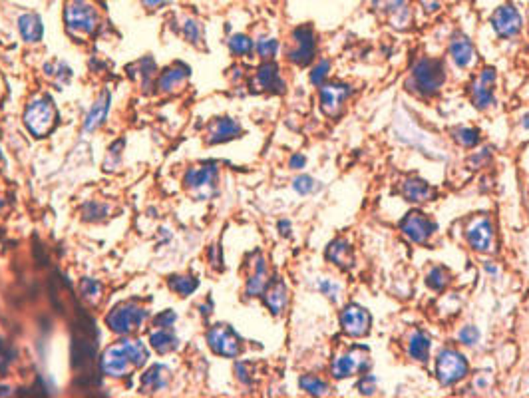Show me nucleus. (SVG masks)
<instances>
[{
	"mask_svg": "<svg viewBox=\"0 0 529 398\" xmlns=\"http://www.w3.org/2000/svg\"><path fill=\"white\" fill-rule=\"evenodd\" d=\"M72 359L76 373H80V379L92 375L95 359V322L88 315H82V319L76 324Z\"/></svg>",
	"mask_w": 529,
	"mask_h": 398,
	"instance_id": "f257e3e1",
	"label": "nucleus"
},
{
	"mask_svg": "<svg viewBox=\"0 0 529 398\" xmlns=\"http://www.w3.org/2000/svg\"><path fill=\"white\" fill-rule=\"evenodd\" d=\"M64 24L72 36H90L100 24V14L88 0H68L64 6Z\"/></svg>",
	"mask_w": 529,
	"mask_h": 398,
	"instance_id": "f03ea898",
	"label": "nucleus"
},
{
	"mask_svg": "<svg viewBox=\"0 0 529 398\" xmlns=\"http://www.w3.org/2000/svg\"><path fill=\"white\" fill-rule=\"evenodd\" d=\"M24 124L32 135L44 137L56 124V108L50 98H40L28 104L24 112Z\"/></svg>",
	"mask_w": 529,
	"mask_h": 398,
	"instance_id": "7ed1b4c3",
	"label": "nucleus"
},
{
	"mask_svg": "<svg viewBox=\"0 0 529 398\" xmlns=\"http://www.w3.org/2000/svg\"><path fill=\"white\" fill-rule=\"evenodd\" d=\"M148 319V311L135 303H120L106 317V324L115 335H130Z\"/></svg>",
	"mask_w": 529,
	"mask_h": 398,
	"instance_id": "20e7f679",
	"label": "nucleus"
},
{
	"mask_svg": "<svg viewBox=\"0 0 529 398\" xmlns=\"http://www.w3.org/2000/svg\"><path fill=\"white\" fill-rule=\"evenodd\" d=\"M444 80H446L444 66H442L438 60L422 58V60H418V64L412 68V82L416 84V88H418L420 94H436V92L442 88Z\"/></svg>",
	"mask_w": 529,
	"mask_h": 398,
	"instance_id": "39448f33",
	"label": "nucleus"
},
{
	"mask_svg": "<svg viewBox=\"0 0 529 398\" xmlns=\"http://www.w3.org/2000/svg\"><path fill=\"white\" fill-rule=\"evenodd\" d=\"M370 366V353L366 346L362 344H357L352 349H348L344 355H340L337 359L333 360V377L335 379H346V377H352V375H360V373H366Z\"/></svg>",
	"mask_w": 529,
	"mask_h": 398,
	"instance_id": "423d86ee",
	"label": "nucleus"
},
{
	"mask_svg": "<svg viewBox=\"0 0 529 398\" xmlns=\"http://www.w3.org/2000/svg\"><path fill=\"white\" fill-rule=\"evenodd\" d=\"M468 375V362L466 359L453 351V349H444L438 359H436V377L444 386H452L455 382L464 379Z\"/></svg>",
	"mask_w": 529,
	"mask_h": 398,
	"instance_id": "0eeeda50",
	"label": "nucleus"
},
{
	"mask_svg": "<svg viewBox=\"0 0 529 398\" xmlns=\"http://www.w3.org/2000/svg\"><path fill=\"white\" fill-rule=\"evenodd\" d=\"M207 344L215 355L227 359H235L241 353V341L229 324H215L213 329H209Z\"/></svg>",
	"mask_w": 529,
	"mask_h": 398,
	"instance_id": "6e6552de",
	"label": "nucleus"
},
{
	"mask_svg": "<svg viewBox=\"0 0 529 398\" xmlns=\"http://www.w3.org/2000/svg\"><path fill=\"white\" fill-rule=\"evenodd\" d=\"M317 52V40L311 26H299L293 30V46L289 48V60L297 66H306L313 62Z\"/></svg>",
	"mask_w": 529,
	"mask_h": 398,
	"instance_id": "1a4fd4ad",
	"label": "nucleus"
},
{
	"mask_svg": "<svg viewBox=\"0 0 529 398\" xmlns=\"http://www.w3.org/2000/svg\"><path fill=\"white\" fill-rule=\"evenodd\" d=\"M400 229H402V233H404L412 243L424 245L436 231V223L426 213H422V211H410V213L402 219Z\"/></svg>",
	"mask_w": 529,
	"mask_h": 398,
	"instance_id": "9d476101",
	"label": "nucleus"
},
{
	"mask_svg": "<svg viewBox=\"0 0 529 398\" xmlns=\"http://www.w3.org/2000/svg\"><path fill=\"white\" fill-rule=\"evenodd\" d=\"M132 364L133 362L130 360V357H128L126 349L122 346V342H120V344H113L110 349H106L104 355H102V359H100V368H102V373L108 375V377H113V379L126 377Z\"/></svg>",
	"mask_w": 529,
	"mask_h": 398,
	"instance_id": "9b49d317",
	"label": "nucleus"
},
{
	"mask_svg": "<svg viewBox=\"0 0 529 398\" xmlns=\"http://www.w3.org/2000/svg\"><path fill=\"white\" fill-rule=\"evenodd\" d=\"M340 324L348 337L360 339V337L368 335V331H370V315L366 309H362L359 305H348L340 315Z\"/></svg>",
	"mask_w": 529,
	"mask_h": 398,
	"instance_id": "f8f14e48",
	"label": "nucleus"
},
{
	"mask_svg": "<svg viewBox=\"0 0 529 398\" xmlns=\"http://www.w3.org/2000/svg\"><path fill=\"white\" fill-rule=\"evenodd\" d=\"M491 26L493 30L497 32V36L502 38H511L515 34H519L521 30V14L517 12L515 6L511 4H506V6H499L493 16H491Z\"/></svg>",
	"mask_w": 529,
	"mask_h": 398,
	"instance_id": "ddd939ff",
	"label": "nucleus"
},
{
	"mask_svg": "<svg viewBox=\"0 0 529 398\" xmlns=\"http://www.w3.org/2000/svg\"><path fill=\"white\" fill-rule=\"evenodd\" d=\"M348 96H350V88L346 84H322L321 110L328 118H337Z\"/></svg>",
	"mask_w": 529,
	"mask_h": 398,
	"instance_id": "4468645a",
	"label": "nucleus"
},
{
	"mask_svg": "<svg viewBox=\"0 0 529 398\" xmlns=\"http://www.w3.org/2000/svg\"><path fill=\"white\" fill-rule=\"evenodd\" d=\"M466 235H468L470 245L475 251H491V245H493V228H491V221L486 215L473 217L472 221L468 223V228H466Z\"/></svg>",
	"mask_w": 529,
	"mask_h": 398,
	"instance_id": "2eb2a0df",
	"label": "nucleus"
},
{
	"mask_svg": "<svg viewBox=\"0 0 529 398\" xmlns=\"http://www.w3.org/2000/svg\"><path fill=\"white\" fill-rule=\"evenodd\" d=\"M493 82H495V70L493 68L482 70V74L473 80L470 92H472V100L473 104H475V108L484 110L490 104H493V90H491Z\"/></svg>",
	"mask_w": 529,
	"mask_h": 398,
	"instance_id": "dca6fc26",
	"label": "nucleus"
},
{
	"mask_svg": "<svg viewBox=\"0 0 529 398\" xmlns=\"http://www.w3.org/2000/svg\"><path fill=\"white\" fill-rule=\"evenodd\" d=\"M255 88L264 92H277V94L284 92V82L279 76V66L273 62L263 64L255 74Z\"/></svg>",
	"mask_w": 529,
	"mask_h": 398,
	"instance_id": "f3484780",
	"label": "nucleus"
},
{
	"mask_svg": "<svg viewBox=\"0 0 529 398\" xmlns=\"http://www.w3.org/2000/svg\"><path fill=\"white\" fill-rule=\"evenodd\" d=\"M215 177H217V166L215 164L197 166V168H191L185 173V186L189 190L203 191L205 188H213Z\"/></svg>",
	"mask_w": 529,
	"mask_h": 398,
	"instance_id": "a211bd4d",
	"label": "nucleus"
},
{
	"mask_svg": "<svg viewBox=\"0 0 529 398\" xmlns=\"http://www.w3.org/2000/svg\"><path fill=\"white\" fill-rule=\"evenodd\" d=\"M241 133V126L233 120V118H217L211 126H209V144H223L229 140H235Z\"/></svg>",
	"mask_w": 529,
	"mask_h": 398,
	"instance_id": "6ab92c4d",
	"label": "nucleus"
},
{
	"mask_svg": "<svg viewBox=\"0 0 529 398\" xmlns=\"http://www.w3.org/2000/svg\"><path fill=\"white\" fill-rule=\"evenodd\" d=\"M402 195H404L408 201H414V203H426V201L434 199L436 191L434 188H430L424 179L408 177V179H404V184H402Z\"/></svg>",
	"mask_w": 529,
	"mask_h": 398,
	"instance_id": "aec40b11",
	"label": "nucleus"
},
{
	"mask_svg": "<svg viewBox=\"0 0 529 398\" xmlns=\"http://www.w3.org/2000/svg\"><path fill=\"white\" fill-rule=\"evenodd\" d=\"M263 299L264 305L269 307V311L273 315H281L286 307V301H289V295H286V285L283 281H273L271 287L267 285V289L263 291Z\"/></svg>",
	"mask_w": 529,
	"mask_h": 398,
	"instance_id": "412c9836",
	"label": "nucleus"
},
{
	"mask_svg": "<svg viewBox=\"0 0 529 398\" xmlns=\"http://www.w3.org/2000/svg\"><path fill=\"white\" fill-rule=\"evenodd\" d=\"M326 259L333 261L335 265L342 267V269H350L354 265V255H352V247L348 245L344 239H337L333 241L328 249H326Z\"/></svg>",
	"mask_w": 529,
	"mask_h": 398,
	"instance_id": "4be33fe9",
	"label": "nucleus"
},
{
	"mask_svg": "<svg viewBox=\"0 0 529 398\" xmlns=\"http://www.w3.org/2000/svg\"><path fill=\"white\" fill-rule=\"evenodd\" d=\"M450 56L458 68H468L473 62V44L468 36H458L450 44Z\"/></svg>",
	"mask_w": 529,
	"mask_h": 398,
	"instance_id": "5701e85b",
	"label": "nucleus"
},
{
	"mask_svg": "<svg viewBox=\"0 0 529 398\" xmlns=\"http://www.w3.org/2000/svg\"><path fill=\"white\" fill-rule=\"evenodd\" d=\"M110 102H112V98H110L108 92H104V94L95 100V104L92 106V110L88 112V115H86V124H84L86 132H92V130H95L98 126H102V124L106 122L108 112H110Z\"/></svg>",
	"mask_w": 529,
	"mask_h": 398,
	"instance_id": "b1692460",
	"label": "nucleus"
},
{
	"mask_svg": "<svg viewBox=\"0 0 529 398\" xmlns=\"http://www.w3.org/2000/svg\"><path fill=\"white\" fill-rule=\"evenodd\" d=\"M170 382V371L164 364H155L142 377V388L144 393H155L166 388Z\"/></svg>",
	"mask_w": 529,
	"mask_h": 398,
	"instance_id": "393cba45",
	"label": "nucleus"
},
{
	"mask_svg": "<svg viewBox=\"0 0 529 398\" xmlns=\"http://www.w3.org/2000/svg\"><path fill=\"white\" fill-rule=\"evenodd\" d=\"M19 30L20 34H22V38L26 40V42H40L42 34H44L42 19L38 14H34V12L22 14L19 19Z\"/></svg>",
	"mask_w": 529,
	"mask_h": 398,
	"instance_id": "a878e982",
	"label": "nucleus"
},
{
	"mask_svg": "<svg viewBox=\"0 0 529 398\" xmlns=\"http://www.w3.org/2000/svg\"><path fill=\"white\" fill-rule=\"evenodd\" d=\"M189 78V68L185 64H175L168 68L161 76H159V90L161 92H173L177 86H181Z\"/></svg>",
	"mask_w": 529,
	"mask_h": 398,
	"instance_id": "bb28decb",
	"label": "nucleus"
},
{
	"mask_svg": "<svg viewBox=\"0 0 529 398\" xmlns=\"http://www.w3.org/2000/svg\"><path fill=\"white\" fill-rule=\"evenodd\" d=\"M408 355L414 360L426 362L430 357V337L424 331H416L408 342Z\"/></svg>",
	"mask_w": 529,
	"mask_h": 398,
	"instance_id": "cd10ccee",
	"label": "nucleus"
},
{
	"mask_svg": "<svg viewBox=\"0 0 529 398\" xmlns=\"http://www.w3.org/2000/svg\"><path fill=\"white\" fill-rule=\"evenodd\" d=\"M150 344L159 355H168V353L177 349V337L171 333L170 329H157L150 335Z\"/></svg>",
	"mask_w": 529,
	"mask_h": 398,
	"instance_id": "c85d7f7f",
	"label": "nucleus"
},
{
	"mask_svg": "<svg viewBox=\"0 0 529 398\" xmlns=\"http://www.w3.org/2000/svg\"><path fill=\"white\" fill-rule=\"evenodd\" d=\"M267 267H264V261L259 257V261L255 263V273L249 277L247 281V295L249 297H257V295H263V291L267 289Z\"/></svg>",
	"mask_w": 529,
	"mask_h": 398,
	"instance_id": "c756f323",
	"label": "nucleus"
},
{
	"mask_svg": "<svg viewBox=\"0 0 529 398\" xmlns=\"http://www.w3.org/2000/svg\"><path fill=\"white\" fill-rule=\"evenodd\" d=\"M168 283H170L171 291H175L179 297H188L191 293H195V289L199 287V281L191 275H171Z\"/></svg>",
	"mask_w": 529,
	"mask_h": 398,
	"instance_id": "7c9ffc66",
	"label": "nucleus"
},
{
	"mask_svg": "<svg viewBox=\"0 0 529 398\" xmlns=\"http://www.w3.org/2000/svg\"><path fill=\"white\" fill-rule=\"evenodd\" d=\"M122 346L126 349V353H128V357L133 362V366H142V364H146L148 359H150V353H148V346L144 344L142 341H122Z\"/></svg>",
	"mask_w": 529,
	"mask_h": 398,
	"instance_id": "2f4dec72",
	"label": "nucleus"
},
{
	"mask_svg": "<svg viewBox=\"0 0 529 398\" xmlns=\"http://www.w3.org/2000/svg\"><path fill=\"white\" fill-rule=\"evenodd\" d=\"M299 384H301V388L304 393H308V395H313V397H322V395L328 393V384L322 379H319V377H313V375L302 377V379L299 380Z\"/></svg>",
	"mask_w": 529,
	"mask_h": 398,
	"instance_id": "473e14b6",
	"label": "nucleus"
},
{
	"mask_svg": "<svg viewBox=\"0 0 529 398\" xmlns=\"http://www.w3.org/2000/svg\"><path fill=\"white\" fill-rule=\"evenodd\" d=\"M80 293L86 301L90 303H98L100 297H102V283L95 281V279H90V277H84L80 281Z\"/></svg>",
	"mask_w": 529,
	"mask_h": 398,
	"instance_id": "72a5a7b5",
	"label": "nucleus"
},
{
	"mask_svg": "<svg viewBox=\"0 0 529 398\" xmlns=\"http://www.w3.org/2000/svg\"><path fill=\"white\" fill-rule=\"evenodd\" d=\"M452 135L462 148H473L480 144V132L472 128H453Z\"/></svg>",
	"mask_w": 529,
	"mask_h": 398,
	"instance_id": "f704fd0d",
	"label": "nucleus"
},
{
	"mask_svg": "<svg viewBox=\"0 0 529 398\" xmlns=\"http://www.w3.org/2000/svg\"><path fill=\"white\" fill-rule=\"evenodd\" d=\"M450 273H448V269L446 267H434L432 271H430V275H428V285L434 289V291H444L446 289V285L450 283Z\"/></svg>",
	"mask_w": 529,
	"mask_h": 398,
	"instance_id": "c9c22d12",
	"label": "nucleus"
},
{
	"mask_svg": "<svg viewBox=\"0 0 529 398\" xmlns=\"http://www.w3.org/2000/svg\"><path fill=\"white\" fill-rule=\"evenodd\" d=\"M253 40L245 36V34H235V36H231L229 40V50L233 52V54H237V56H245L249 54L251 50H253Z\"/></svg>",
	"mask_w": 529,
	"mask_h": 398,
	"instance_id": "e433bc0d",
	"label": "nucleus"
},
{
	"mask_svg": "<svg viewBox=\"0 0 529 398\" xmlns=\"http://www.w3.org/2000/svg\"><path fill=\"white\" fill-rule=\"evenodd\" d=\"M82 215H84V219H86V221H102V219H106V215H108V208H106V206H100V203H94V201H90V203L84 208Z\"/></svg>",
	"mask_w": 529,
	"mask_h": 398,
	"instance_id": "4c0bfd02",
	"label": "nucleus"
},
{
	"mask_svg": "<svg viewBox=\"0 0 529 398\" xmlns=\"http://www.w3.org/2000/svg\"><path fill=\"white\" fill-rule=\"evenodd\" d=\"M255 48H257V54L261 58H273L279 50V42L275 38H261L255 44Z\"/></svg>",
	"mask_w": 529,
	"mask_h": 398,
	"instance_id": "58836bf2",
	"label": "nucleus"
},
{
	"mask_svg": "<svg viewBox=\"0 0 529 398\" xmlns=\"http://www.w3.org/2000/svg\"><path fill=\"white\" fill-rule=\"evenodd\" d=\"M293 188H295V191H299L301 195H308V193H313V191L317 190L319 186H317V181L311 175H299L293 181Z\"/></svg>",
	"mask_w": 529,
	"mask_h": 398,
	"instance_id": "ea45409f",
	"label": "nucleus"
},
{
	"mask_svg": "<svg viewBox=\"0 0 529 398\" xmlns=\"http://www.w3.org/2000/svg\"><path fill=\"white\" fill-rule=\"evenodd\" d=\"M328 70H330V62H328V60H321V62L315 66V70L311 72V82L317 84V86H322V82L328 76Z\"/></svg>",
	"mask_w": 529,
	"mask_h": 398,
	"instance_id": "a19ab883",
	"label": "nucleus"
},
{
	"mask_svg": "<svg viewBox=\"0 0 529 398\" xmlns=\"http://www.w3.org/2000/svg\"><path fill=\"white\" fill-rule=\"evenodd\" d=\"M14 357H16V351L4 341H0V373H6L8 364L14 360Z\"/></svg>",
	"mask_w": 529,
	"mask_h": 398,
	"instance_id": "79ce46f5",
	"label": "nucleus"
},
{
	"mask_svg": "<svg viewBox=\"0 0 529 398\" xmlns=\"http://www.w3.org/2000/svg\"><path fill=\"white\" fill-rule=\"evenodd\" d=\"M183 36H185L189 42H193V44H197L199 38H201V28H199V24L193 19L185 20V24H183Z\"/></svg>",
	"mask_w": 529,
	"mask_h": 398,
	"instance_id": "37998d69",
	"label": "nucleus"
},
{
	"mask_svg": "<svg viewBox=\"0 0 529 398\" xmlns=\"http://www.w3.org/2000/svg\"><path fill=\"white\" fill-rule=\"evenodd\" d=\"M319 291H321L322 295H326L330 301H339V293H340V287L337 283H333V281H328V279H321L319 283Z\"/></svg>",
	"mask_w": 529,
	"mask_h": 398,
	"instance_id": "c03bdc74",
	"label": "nucleus"
},
{
	"mask_svg": "<svg viewBox=\"0 0 529 398\" xmlns=\"http://www.w3.org/2000/svg\"><path fill=\"white\" fill-rule=\"evenodd\" d=\"M480 339V331L475 329V327H464L462 331H460V342H464V344H468V346H472L475 344Z\"/></svg>",
	"mask_w": 529,
	"mask_h": 398,
	"instance_id": "a18cd8bd",
	"label": "nucleus"
},
{
	"mask_svg": "<svg viewBox=\"0 0 529 398\" xmlns=\"http://www.w3.org/2000/svg\"><path fill=\"white\" fill-rule=\"evenodd\" d=\"M177 321V315L173 313V311H164V313H159L157 317H155V327L157 329H170L173 327V322Z\"/></svg>",
	"mask_w": 529,
	"mask_h": 398,
	"instance_id": "49530a36",
	"label": "nucleus"
},
{
	"mask_svg": "<svg viewBox=\"0 0 529 398\" xmlns=\"http://www.w3.org/2000/svg\"><path fill=\"white\" fill-rule=\"evenodd\" d=\"M374 386H376V379L370 377V375H366V377H362V379L359 380V390L362 395H372V393H374Z\"/></svg>",
	"mask_w": 529,
	"mask_h": 398,
	"instance_id": "de8ad7c7",
	"label": "nucleus"
},
{
	"mask_svg": "<svg viewBox=\"0 0 529 398\" xmlns=\"http://www.w3.org/2000/svg\"><path fill=\"white\" fill-rule=\"evenodd\" d=\"M235 373H237V377L241 382H245L249 384L251 382V377H249V373H247V364L245 362H237V366H235Z\"/></svg>",
	"mask_w": 529,
	"mask_h": 398,
	"instance_id": "09e8293b",
	"label": "nucleus"
},
{
	"mask_svg": "<svg viewBox=\"0 0 529 398\" xmlns=\"http://www.w3.org/2000/svg\"><path fill=\"white\" fill-rule=\"evenodd\" d=\"M291 168L293 170H301V168H304V164H306V159H304V155H301V153H297V155H293L291 157Z\"/></svg>",
	"mask_w": 529,
	"mask_h": 398,
	"instance_id": "8fccbe9b",
	"label": "nucleus"
},
{
	"mask_svg": "<svg viewBox=\"0 0 529 398\" xmlns=\"http://www.w3.org/2000/svg\"><path fill=\"white\" fill-rule=\"evenodd\" d=\"M148 8H157V6H164L168 0H142Z\"/></svg>",
	"mask_w": 529,
	"mask_h": 398,
	"instance_id": "3c124183",
	"label": "nucleus"
},
{
	"mask_svg": "<svg viewBox=\"0 0 529 398\" xmlns=\"http://www.w3.org/2000/svg\"><path fill=\"white\" fill-rule=\"evenodd\" d=\"M279 229H281V235H291V221H279Z\"/></svg>",
	"mask_w": 529,
	"mask_h": 398,
	"instance_id": "603ef678",
	"label": "nucleus"
},
{
	"mask_svg": "<svg viewBox=\"0 0 529 398\" xmlns=\"http://www.w3.org/2000/svg\"><path fill=\"white\" fill-rule=\"evenodd\" d=\"M422 4H424L426 10H436L438 8V0H422Z\"/></svg>",
	"mask_w": 529,
	"mask_h": 398,
	"instance_id": "864d4df0",
	"label": "nucleus"
},
{
	"mask_svg": "<svg viewBox=\"0 0 529 398\" xmlns=\"http://www.w3.org/2000/svg\"><path fill=\"white\" fill-rule=\"evenodd\" d=\"M486 271H488V273H491V275H497V269H495L493 265H486Z\"/></svg>",
	"mask_w": 529,
	"mask_h": 398,
	"instance_id": "5fc2aeb1",
	"label": "nucleus"
},
{
	"mask_svg": "<svg viewBox=\"0 0 529 398\" xmlns=\"http://www.w3.org/2000/svg\"><path fill=\"white\" fill-rule=\"evenodd\" d=\"M524 126H526V128H529V114L526 115V122H524Z\"/></svg>",
	"mask_w": 529,
	"mask_h": 398,
	"instance_id": "6e6d98bb",
	"label": "nucleus"
},
{
	"mask_svg": "<svg viewBox=\"0 0 529 398\" xmlns=\"http://www.w3.org/2000/svg\"><path fill=\"white\" fill-rule=\"evenodd\" d=\"M0 162H2V152H0Z\"/></svg>",
	"mask_w": 529,
	"mask_h": 398,
	"instance_id": "4d7b16f0",
	"label": "nucleus"
}]
</instances>
